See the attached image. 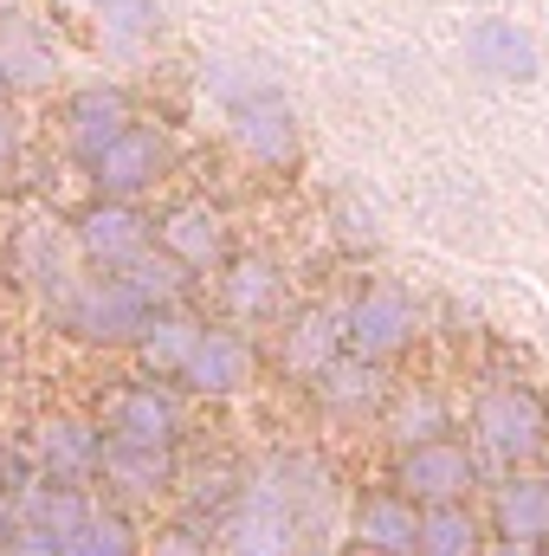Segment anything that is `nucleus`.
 <instances>
[{"label":"nucleus","mask_w":549,"mask_h":556,"mask_svg":"<svg viewBox=\"0 0 549 556\" xmlns=\"http://www.w3.org/2000/svg\"><path fill=\"white\" fill-rule=\"evenodd\" d=\"M137 91L124 78H78L59 91V142L78 168H91L111 142L137 124Z\"/></svg>","instance_id":"obj_9"},{"label":"nucleus","mask_w":549,"mask_h":556,"mask_svg":"<svg viewBox=\"0 0 549 556\" xmlns=\"http://www.w3.org/2000/svg\"><path fill=\"white\" fill-rule=\"evenodd\" d=\"M310 556H330V551H310Z\"/></svg>","instance_id":"obj_41"},{"label":"nucleus","mask_w":549,"mask_h":556,"mask_svg":"<svg viewBox=\"0 0 549 556\" xmlns=\"http://www.w3.org/2000/svg\"><path fill=\"white\" fill-rule=\"evenodd\" d=\"M214 556H310V538L297 531V518L278 505L272 492H259L253 472H246V498L214 531Z\"/></svg>","instance_id":"obj_19"},{"label":"nucleus","mask_w":549,"mask_h":556,"mask_svg":"<svg viewBox=\"0 0 549 556\" xmlns=\"http://www.w3.org/2000/svg\"><path fill=\"white\" fill-rule=\"evenodd\" d=\"M375 433L388 440V453H401V446H420V440L459 433V408H452V395H446L439 382H426V376L401 382V376H395V395H388Z\"/></svg>","instance_id":"obj_25"},{"label":"nucleus","mask_w":549,"mask_h":556,"mask_svg":"<svg viewBox=\"0 0 549 556\" xmlns=\"http://www.w3.org/2000/svg\"><path fill=\"white\" fill-rule=\"evenodd\" d=\"M65 227H72V247H78L85 273H130L142 253H155V214H149V201L85 194L65 214Z\"/></svg>","instance_id":"obj_8"},{"label":"nucleus","mask_w":549,"mask_h":556,"mask_svg":"<svg viewBox=\"0 0 549 556\" xmlns=\"http://www.w3.org/2000/svg\"><path fill=\"white\" fill-rule=\"evenodd\" d=\"M246 459H233V453H207V459H181V485H175V511L181 518H194L201 531H220L227 518H233V505L246 498Z\"/></svg>","instance_id":"obj_24"},{"label":"nucleus","mask_w":549,"mask_h":556,"mask_svg":"<svg viewBox=\"0 0 549 556\" xmlns=\"http://www.w3.org/2000/svg\"><path fill=\"white\" fill-rule=\"evenodd\" d=\"M91 505H98V492H91V485H65V479H46V472H33V479L13 492L20 525L52 531V538H72V531L91 518Z\"/></svg>","instance_id":"obj_28"},{"label":"nucleus","mask_w":549,"mask_h":556,"mask_svg":"<svg viewBox=\"0 0 549 556\" xmlns=\"http://www.w3.org/2000/svg\"><path fill=\"white\" fill-rule=\"evenodd\" d=\"M0 266H7V278H13L20 291H33L39 304L59 298L72 278L85 273L65 214H20L13 233H7V247H0Z\"/></svg>","instance_id":"obj_12"},{"label":"nucleus","mask_w":549,"mask_h":556,"mask_svg":"<svg viewBox=\"0 0 549 556\" xmlns=\"http://www.w3.org/2000/svg\"><path fill=\"white\" fill-rule=\"evenodd\" d=\"M0 556H65V538L20 525V531H7V538H0Z\"/></svg>","instance_id":"obj_35"},{"label":"nucleus","mask_w":549,"mask_h":556,"mask_svg":"<svg viewBox=\"0 0 549 556\" xmlns=\"http://www.w3.org/2000/svg\"><path fill=\"white\" fill-rule=\"evenodd\" d=\"M343 538L369 544V551H388V556H413V544H420V505L401 485H388V479L356 485L349 511H343Z\"/></svg>","instance_id":"obj_20"},{"label":"nucleus","mask_w":549,"mask_h":556,"mask_svg":"<svg viewBox=\"0 0 549 556\" xmlns=\"http://www.w3.org/2000/svg\"><path fill=\"white\" fill-rule=\"evenodd\" d=\"M201 330H207V311H194V304L155 311V317H149V330H142V343L130 350V356H137V376L181 382V369H188V356H194Z\"/></svg>","instance_id":"obj_27"},{"label":"nucleus","mask_w":549,"mask_h":556,"mask_svg":"<svg viewBox=\"0 0 549 556\" xmlns=\"http://www.w3.org/2000/svg\"><path fill=\"white\" fill-rule=\"evenodd\" d=\"M33 466L46 479H65V485H91L98 492V466H104V427L98 415H46L33 427Z\"/></svg>","instance_id":"obj_21"},{"label":"nucleus","mask_w":549,"mask_h":556,"mask_svg":"<svg viewBox=\"0 0 549 556\" xmlns=\"http://www.w3.org/2000/svg\"><path fill=\"white\" fill-rule=\"evenodd\" d=\"M349 350L343 337V304H291L272 324V376L284 389H310L336 356Z\"/></svg>","instance_id":"obj_13"},{"label":"nucleus","mask_w":549,"mask_h":556,"mask_svg":"<svg viewBox=\"0 0 549 556\" xmlns=\"http://www.w3.org/2000/svg\"><path fill=\"white\" fill-rule=\"evenodd\" d=\"M537 556H549V538H544V544H537Z\"/></svg>","instance_id":"obj_40"},{"label":"nucleus","mask_w":549,"mask_h":556,"mask_svg":"<svg viewBox=\"0 0 549 556\" xmlns=\"http://www.w3.org/2000/svg\"><path fill=\"white\" fill-rule=\"evenodd\" d=\"M142 556H214V531H201L194 518H162L155 531H142Z\"/></svg>","instance_id":"obj_34"},{"label":"nucleus","mask_w":549,"mask_h":556,"mask_svg":"<svg viewBox=\"0 0 549 556\" xmlns=\"http://www.w3.org/2000/svg\"><path fill=\"white\" fill-rule=\"evenodd\" d=\"M85 7H91L98 52L117 59V65H142L168 39V7L162 0H85Z\"/></svg>","instance_id":"obj_26"},{"label":"nucleus","mask_w":549,"mask_h":556,"mask_svg":"<svg viewBox=\"0 0 549 556\" xmlns=\"http://www.w3.org/2000/svg\"><path fill=\"white\" fill-rule=\"evenodd\" d=\"M485 525L505 544H544L549 538V466H518L485 485Z\"/></svg>","instance_id":"obj_22"},{"label":"nucleus","mask_w":549,"mask_h":556,"mask_svg":"<svg viewBox=\"0 0 549 556\" xmlns=\"http://www.w3.org/2000/svg\"><path fill=\"white\" fill-rule=\"evenodd\" d=\"M485 556H537V551H531V544H505V538H491V551Z\"/></svg>","instance_id":"obj_38"},{"label":"nucleus","mask_w":549,"mask_h":556,"mask_svg":"<svg viewBox=\"0 0 549 556\" xmlns=\"http://www.w3.org/2000/svg\"><path fill=\"white\" fill-rule=\"evenodd\" d=\"M253 376H259L253 330H240L227 317H207V330H201V343H194V356H188V369H181L175 389L188 402H240L253 389Z\"/></svg>","instance_id":"obj_15"},{"label":"nucleus","mask_w":549,"mask_h":556,"mask_svg":"<svg viewBox=\"0 0 549 556\" xmlns=\"http://www.w3.org/2000/svg\"><path fill=\"white\" fill-rule=\"evenodd\" d=\"M330 556H388V551H369V544H349V538H336V544H330Z\"/></svg>","instance_id":"obj_37"},{"label":"nucleus","mask_w":549,"mask_h":556,"mask_svg":"<svg viewBox=\"0 0 549 556\" xmlns=\"http://www.w3.org/2000/svg\"><path fill=\"white\" fill-rule=\"evenodd\" d=\"M459 59H465V72L485 78V85H537V78H544V46H537V33L518 26V20H505V13L465 20Z\"/></svg>","instance_id":"obj_16"},{"label":"nucleus","mask_w":549,"mask_h":556,"mask_svg":"<svg viewBox=\"0 0 549 556\" xmlns=\"http://www.w3.org/2000/svg\"><path fill=\"white\" fill-rule=\"evenodd\" d=\"M0 72H7L13 98H52L65 85L59 33L39 13H26V7H0Z\"/></svg>","instance_id":"obj_17"},{"label":"nucleus","mask_w":549,"mask_h":556,"mask_svg":"<svg viewBox=\"0 0 549 556\" xmlns=\"http://www.w3.org/2000/svg\"><path fill=\"white\" fill-rule=\"evenodd\" d=\"M227 142L240 149L246 168L278 175V181L304 175V155H310V142H304V117H297V104L284 98V85L266 91V98H253V104H240V111H227Z\"/></svg>","instance_id":"obj_10"},{"label":"nucleus","mask_w":549,"mask_h":556,"mask_svg":"<svg viewBox=\"0 0 549 556\" xmlns=\"http://www.w3.org/2000/svg\"><path fill=\"white\" fill-rule=\"evenodd\" d=\"M485 551H491L485 505H426L420 511V544H413V556H485Z\"/></svg>","instance_id":"obj_30"},{"label":"nucleus","mask_w":549,"mask_h":556,"mask_svg":"<svg viewBox=\"0 0 549 556\" xmlns=\"http://www.w3.org/2000/svg\"><path fill=\"white\" fill-rule=\"evenodd\" d=\"M175 168H181V142H175V130L137 117L124 137L111 142L91 168H78V175H85V194H104V201H149L155 188H168Z\"/></svg>","instance_id":"obj_7"},{"label":"nucleus","mask_w":549,"mask_h":556,"mask_svg":"<svg viewBox=\"0 0 549 556\" xmlns=\"http://www.w3.org/2000/svg\"><path fill=\"white\" fill-rule=\"evenodd\" d=\"M65 556H142V525L130 505L117 498H98L91 518L65 538Z\"/></svg>","instance_id":"obj_31"},{"label":"nucleus","mask_w":549,"mask_h":556,"mask_svg":"<svg viewBox=\"0 0 549 556\" xmlns=\"http://www.w3.org/2000/svg\"><path fill=\"white\" fill-rule=\"evenodd\" d=\"M304 395H310V408L330 420V427H382V408H388V395H395V369L362 363V356L343 350Z\"/></svg>","instance_id":"obj_18"},{"label":"nucleus","mask_w":549,"mask_h":556,"mask_svg":"<svg viewBox=\"0 0 549 556\" xmlns=\"http://www.w3.org/2000/svg\"><path fill=\"white\" fill-rule=\"evenodd\" d=\"M214 298L220 317L240 330H272L278 317L291 311V273L272 247H240L220 273H214Z\"/></svg>","instance_id":"obj_14"},{"label":"nucleus","mask_w":549,"mask_h":556,"mask_svg":"<svg viewBox=\"0 0 549 556\" xmlns=\"http://www.w3.org/2000/svg\"><path fill=\"white\" fill-rule=\"evenodd\" d=\"M124 278L137 285V298L149 304V311H175V304H188V298H194V285H201L194 273H181V266H175L162 247H155V253H142V260H137Z\"/></svg>","instance_id":"obj_33"},{"label":"nucleus","mask_w":549,"mask_h":556,"mask_svg":"<svg viewBox=\"0 0 549 556\" xmlns=\"http://www.w3.org/2000/svg\"><path fill=\"white\" fill-rule=\"evenodd\" d=\"M91 415L104 427V440H117V446H168V453L188 446V395L155 376L111 382Z\"/></svg>","instance_id":"obj_6"},{"label":"nucleus","mask_w":549,"mask_h":556,"mask_svg":"<svg viewBox=\"0 0 549 556\" xmlns=\"http://www.w3.org/2000/svg\"><path fill=\"white\" fill-rule=\"evenodd\" d=\"M98 485H104V498H117V505H155V498H175V485H181V453H168V446H104V466H98Z\"/></svg>","instance_id":"obj_23"},{"label":"nucleus","mask_w":549,"mask_h":556,"mask_svg":"<svg viewBox=\"0 0 549 556\" xmlns=\"http://www.w3.org/2000/svg\"><path fill=\"white\" fill-rule=\"evenodd\" d=\"M0 104H13V85H7V72H0Z\"/></svg>","instance_id":"obj_39"},{"label":"nucleus","mask_w":549,"mask_h":556,"mask_svg":"<svg viewBox=\"0 0 549 556\" xmlns=\"http://www.w3.org/2000/svg\"><path fill=\"white\" fill-rule=\"evenodd\" d=\"M253 485L272 492L278 505L297 518V531L310 538V551H330V538L343 531L349 511V485L336 479V466L317 446H272L253 459Z\"/></svg>","instance_id":"obj_2"},{"label":"nucleus","mask_w":549,"mask_h":556,"mask_svg":"<svg viewBox=\"0 0 549 556\" xmlns=\"http://www.w3.org/2000/svg\"><path fill=\"white\" fill-rule=\"evenodd\" d=\"M20 149H26V117L13 104H0V175L20 162Z\"/></svg>","instance_id":"obj_36"},{"label":"nucleus","mask_w":549,"mask_h":556,"mask_svg":"<svg viewBox=\"0 0 549 556\" xmlns=\"http://www.w3.org/2000/svg\"><path fill=\"white\" fill-rule=\"evenodd\" d=\"M149 304L124 273H78L59 298H46V324L85 350H137L149 330Z\"/></svg>","instance_id":"obj_3"},{"label":"nucleus","mask_w":549,"mask_h":556,"mask_svg":"<svg viewBox=\"0 0 549 556\" xmlns=\"http://www.w3.org/2000/svg\"><path fill=\"white\" fill-rule=\"evenodd\" d=\"M323 227H330V240L343 247V253H375L382 247V207L369 201V194H356V188H330L323 194Z\"/></svg>","instance_id":"obj_32"},{"label":"nucleus","mask_w":549,"mask_h":556,"mask_svg":"<svg viewBox=\"0 0 549 556\" xmlns=\"http://www.w3.org/2000/svg\"><path fill=\"white\" fill-rule=\"evenodd\" d=\"M388 485H401L413 505H478L485 485H491V466L478 459V446L459 433H439V440H420V446H401L388 453Z\"/></svg>","instance_id":"obj_5"},{"label":"nucleus","mask_w":549,"mask_h":556,"mask_svg":"<svg viewBox=\"0 0 549 556\" xmlns=\"http://www.w3.org/2000/svg\"><path fill=\"white\" fill-rule=\"evenodd\" d=\"M155 247H162L181 273H194L201 285L240 253V247H233V214H227V201H214V194H175V201L155 214Z\"/></svg>","instance_id":"obj_11"},{"label":"nucleus","mask_w":549,"mask_h":556,"mask_svg":"<svg viewBox=\"0 0 549 556\" xmlns=\"http://www.w3.org/2000/svg\"><path fill=\"white\" fill-rule=\"evenodd\" d=\"M343 337H349V356L395 369L426 337V304L408 278H362L343 298Z\"/></svg>","instance_id":"obj_4"},{"label":"nucleus","mask_w":549,"mask_h":556,"mask_svg":"<svg viewBox=\"0 0 549 556\" xmlns=\"http://www.w3.org/2000/svg\"><path fill=\"white\" fill-rule=\"evenodd\" d=\"M465 440L498 472L549 466V395L531 376H518V369L485 376L472 389V402H465Z\"/></svg>","instance_id":"obj_1"},{"label":"nucleus","mask_w":549,"mask_h":556,"mask_svg":"<svg viewBox=\"0 0 549 556\" xmlns=\"http://www.w3.org/2000/svg\"><path fill=\"white\" fill-rule=\"evenodd\" d=\"M194 85H201V98L220 104V117H227V111H240V104L278 91V72L259 65V59H246V52H207V59L194 65Z\"/></svg>","instance_id":"obj_29"}]
</instances>
